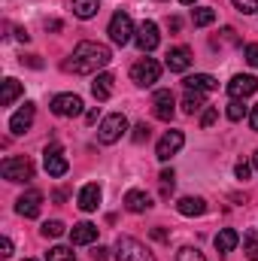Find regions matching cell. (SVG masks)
<instances>
[{
	"label": "cell",
	"instance_id": "1",
	"mask_svg": "<svg viewBox=\"0 0 258 261\" xmlns=\"http://www.w3.org/2000/svg\"><path fill=\"white\" fill-rule=\"evenodd\" d=\"M110 61H113V52H110L104 43L82 40V43L73 49V55H70V61L64 64V70H70V73H79V76H91V73L104 70Z\"/></svg>",
	"mask_w": 258,
	"mask_h": 261
},
{
	"label": "cell",
	"instance_id": "2",
	"mask_svg": "<svg viewBox=\"0 0 258 261\" xmlns=\"http://www.w3.org/2000/svg\"><path fill=\"white\" fill-rule=\"evenodd\" d=\"M107 34H110V40H113L116 46H128L131 40L137 37V28H134V21H131L128 12H116V15L110 18Z\"/></svg>",
	"mask_w": 258,
	"mask_h": 261
},
{
	"label": "cell",
	"instance_id": "3",
	"mask_svg": "<svg viewBox=\"0 0 258 261\" xmlns=\"http://www.w3.org/2000/svg\"><path fill=\"white\" fill-rule=\"evenodd\" d=\"M125 130H128V119H125L122 113H113V116H107V119L100 122L97 140H100L104 146H113V143H119V140L125 137Z\"/></svg>",
	"mask_w": 258,
	"mask_h": 261
},
{
	"label": "cell",
	"instance_id": "4",
	"mask_svg": "<svg viewBox=\"0 0 258 261\" xmlns=\"http://www.w3.org/2000/svg\"><path fill=\"white\" fill-rule=\"evenodd\" d=\"M113 252H116V261H155L152 252L140 240H134V237H119Z\"/></svg>",
	"mask_w": 258,
	"mask_h": 261
},
{
	"label": "cell",
	"instance_id": "5",
	"mask_svg": "<svg viewBox=\"0 0 258 261\" xmlns=\"http://www.w3.org/2000/svg\"><path fill=\"white\" fill-rule=\"evenodd\" d=\"M161 76V64L155 58H140L137 64L131 67V79L140 85V88H152Z\"/></svg>",
	"mask_w": 258,
	"mask_h": 261
},
{
	"label": "cell",
	"instance_id": "6",
	"mask_svg": "<svg viewBox=\"0 0 258 261\" xmlns=\"http://www.w3.org/2000/svg\"><path fill=\"white\" fill-rule=\"evenodd\" d=\"M0 173L6 182H28L34 176V164H31V158H6L0 164Z\"/></svg>",
	"mask_w": 258,
	"mask_h": 261
},
{
	"label": "cell",
	"instance_id": "7",
	"mask_svg": "<svg viewBox=\"0 0 258 261\" xmlns=\"http://www.w3.org/2000/svg\"><path fill=\"white\" fill-rule=\"evenodd\" d=\"M183 146H186V134H183V130H167V134L158 140L155 155H158V161H170Z\"/></svg>",
	"mask_w": 258,
	"mask_h": 261
},
{
	"label": "cell",
	"instance_id": "8",
	"mask_svg": "<svg viewBox=\"0 0 258 261\" xmlns=\"http://www.w3.org/2000/svg\"><path fill=\"white\" fill-rule=\"evenodd\" d=\"M40 210H43V192H37V189H28L24 195L15 200V213L24 216V219H37Z\"/></svg>",
	"mask_w": 258,
	"mask_h": 261
},
{
	"label": "cell",
	"instance_id": "9",
	"mask_svg": "<svg viewBox=\"0 0 258 261\" xmlns=\"http://www.w3.org/2000/svg\"><path fill=\"white\" fill-rule=\"evenodd\" d=\"M52 113L61 119H73L82 113V97L79 94H55L52 97Z\"/></svg>",
	"mask_w": 258,
	"mask_h": 261
},
{
	"label": "cell",
	"instance_id": "10",
	"mask_svg": "<svg viewBox=\"0 0 258 261\" xmlns=\"http://www.w3.org/2000/svg\"><path fill=\"white\" fill-rule=\"evenodd\" d=\"M255 91H258V79L249 76V73H237V76L228 82L231 100H243V97H249V94H255Z\"/></svg>",
	"mask_w": 258,
	"mask_h": 261
},
{
	"label": "cell",
	"instance_id": "11",
	"mask_svg": "<svg viewBox=\"0 0 258 261\" xmlns=\"http://www.w3.org/2000/svg\"><path fill=\"white\" fill-rule=\"evenodd\" d=\"M134 43L140 46V52H152V49L161 43L158 24H155V21H143V24L137 28V37H134Z\"/></svg>",
	"mask_w": 258,
	"mask_h": 261
},
{
	"label": "cell",
	"instance_id": "12",
	"mask_svg": "<svg viewBox=\"0 0 258 261\" xmlns=\"http://www.w3.org/2000/svg\"><path fill=\"white\" fill-rule=\"evenodd\" d=\"M152 113H155V119H161V122H170V119H173V94H170L167 88L155 91V97H152Z\"/></svg>",
	"mask_w": 258,
	"mask_h": 261
},
{
	"label": "cell",
	"instance_id": "13",
	"mask_svg": "<svg viewBox=\"0 0 258 261\" xmlns=\"http://www.w3.org/2000/svg\"><path fill=\"white\" fill-rule=\"evenodd\" d=\"M164 64H167L170 73H186V70L192 67V49H189V46H176V49H170Z\"/></svg>",
	"mask_w": 258,
	"mask_h": 261
},
{
	"label": "cell",
	"instance_id": "14",
	"mask_svg": "<svg viewBox=\"0 0 258 261\" xmlns=\"http://www.w3.org/2000/svg\"><path fill=\"white\" fill-rule=\"evenodd\" d=\"M43 161H46V173H49V176H64L67 167H70L67 158H64V152H61V146H49Z\"/></svg>",
	"mask_w": 258,
	"mask_h": 261
},
{
	"label": "cell",
	"instance_id": "15",
	"mask_svg": "<svg viewBox=\"0 0 258 261\" xmlns=\"http://www.w3.org/2000/svg\"><path fill=\"white\" fill-rule=\"evenodd\" d=\"M70 240H73V246H88V243H94V240H97V225H91V222L73 225Z\"/></svg>",
	"mask_w": 258,
	"mask_h": 261
},
{
	"label": "cell",
	"instance_id": "16",
	"mask_svg": "<svg viewBox=\"0 0 258 261\" xmlns=\"http://www.w3.org/2000/svg\"><path fill=\"white\" fill-rule=\"evenodd\" d=\"M97 206H100V186L97 182L82 186V192H79V210L82 213H94Z\"/></svg>",
	"mask_w": 258,
	"mask_h": 261
},
{
	"label": "cell",
	"instance_id": "17",
	"mask_svg": "<svg viewBox=\"0 0 258 261\" xmlns=\"http://www.w3.org/2000/svg\"><path fill=\"white\" fill-rule=\"evenodd\" d=\"M31 125H34V103H24V107L9 119V130H12V134H24Z\"/></svg>",
	"mask_w": 258,
	"mask_h": 261
},
{
	"label": "cell",
	"instance_id": "18",
	"mask_svg": "<svg viewBox=\"0 0 258 261\" xmlns=\"http://www.w3.org/2000/svg\"><path fill=\"white\" fill-rule=\"evenodd\" d=\"M152 206V197L146 195V192H140V189H131L128 195H125V210L128 213H146Z\"/></svg>",
	"mask_w": 258,
	"mask_h": 261
},
{
	"label": "cell",
	"instance_id": "19",
	"mask_svg": "<svg viewBox=\"0 0 258 261\" xmlns=\"http://www.w3.org/2000/svg\"><path fill=\"white\" fill-rule=\"evenodd\" d=\"M113 73H97V79L91 82V94L97 97V100H110L113 97Z\"/></svg>",
	"mask_w": 258,
	"mask_h": 261
},
{
	"label": "cell",
	"instance_id": "20",
	"mask_svg": "<svg viewBox=\"0 0 258 261\" xmlns=\"http://www.w3.org/2000/svg\"><path fill=\"white\" fill-rule=\"evenodd\" d=\"M237 243H240V234H237L234 228H222V231L216 234V249H219L222 255L234 252V249H237Z\"/></svg>",
	"mask_w": 258,
	"mask_h": 261
},
{
	"label": "cell",
	"instance_id": "21",
	"mask_svg": "<svg viewBox=\"0 0 258 261\" xmlns=\"http://www.w3.org/2000/svg\"><path fill=\"white\" fill-rule=\"evenodd\" d=\"M216 85H219V82H216L210 73H194V76H186V88H189V91H203V94H207V91H213Z\"/></svg>",
	"mask_w": 258,
	"mask_h": 261
},
{
	"label": "cell",
	"instance_id": "22",
	"mask_svg": "<svg viewBox=\"0 0 258 261\" xmlns=\"http://www.w3.org/2000/svg\"><path fill=\"white\" fill-rule=\"evenodd\" d=\"M176 210L183 216H203L207 213V200L203 197H179L176 200Z\"/></svg>",
	"mask_w": 258,
	"mask_h": 261
},
{
	"label": "cell",
	"instance_id": "23",
	"mask_svg": "<svg viewBox=\"0 0 258 261\" xmlns=\"http://www.w3.org/2000/svg\"><path fill=\"white\" fill-rule=\"evenodd\" d=\"M21 91H24V88H21V82H18V79H3L0 103H3V107H12V103H15V100L21 97Z\"/></svg>",
	"mask_w": 258,
	"mask_h": 261
},
{
	"label": "cell",
	"instance_id": "24",
	"mask_svg": "<svg viewBox=\"0 0 258 261\" xmlns=\"http://www.w3.org/2000/svg\"><path fill=\"white\" fill-rule=\"evenodd\" d=\"M70 3H73V15L76 18H94L97 9H100L97 0H70Z\"/></svg>",
	"mask_w": 258,
	"mask_h": 261
},
{
	"label": "cell",
	"instance_id": "25",
	"mask_svg": "<svg viewBox=\"0 0 258 261\" xmlns=\"http://www.w3.org/2000/svg\"><path fill=\"white\" fill-rule=\"evenodd\" d=\"M203 91H186V97H183V113H189V116H194V113H200L203 110Z\"/></svg>",
	"mask_w": 258,
	"mask_h": 261
},
{
	"label": "cell",
	"instance_id": "26",
	"mask_svg": "<svg viewBox=\"0 0 258 261\" xmlns=\"http://www.w3.org/2000/svg\"><path fill=\"white\" fill-rule=\"evenodd\" d=\"M192 21H194V28H207V24H213V21H216V9H213V6H197L194 15H192Z\"/></svg>",
	"mask_w": 258,
	"mask_h": 261
},
{
	"label": "cell",
	"instance_id": "27",
	"mask_svg": "<svg viewBox=\"0 0 258 261\" xmlns=\"http://www.w3.org/2000/svg\"><path fill=\"white\" fill-rule=\"evenodd\" d=\"M243 252H246L249 261H258V231L243 234Z\"/></svg>",
	"mask_w": 258,
	"mask_h": 261
},
{
	"label": "cell",
	"instance_id": "28",
	"mask_svg": "<svg viewBox=\"0 0 258 261\" xmlns=\"http://www.w3.org/2000/svg\"><path fill=\"white\" fill-rule=\"evenodd\" d=\"M46 261H76V255H73V249H67V246H52V249L46 252Z\"/></svg>",
	"mask_w": 258,
	"mask_h": 261
},
{
	"label": "cell",
	"instance_id": "29",
	"mask_svg": "<svg viewBox=\"0 0 258 261\" xmlns=\"http://www.w3.org/2000/svg\"><path fill=\"white\" fill-rule=\"evenodd\" d=\"M176 261H207V258H203L200 249H194V246H183V249L176 252Z\"/></svg>",
	"mask_w": 258,
	"mask_h": 261
},
{
	"label": "cell",
	"instance_id": "30",
	"mask_svg": "<svg viewBox=\"0 0 258 261\" xmlns=\"http://www.w3.org/2000/svg\"><path fill=\"white\" fill-rule=\"evenodd\" d=\"M246 113H249V110L243 107V100H231V103H228V119H231V122H240Z\"/></svg>",
	"mask_w": 258,
	"mask_h": 261
},
{
	"label": "cell",
	"instance_id": "31",
	"mask_svg": "<svg viewBox=\"0 0 258 261\" xmlns=\"http://www.w3.org/2000/svg\"><path fill=\"white\" fill-rule=\"evenodd\" d=\"M40 231H43V237H61V234H64V222L52 219V222H46Z\"/></svg>",
	"mask_w": 258,
	"mask_h": 261
},
{
	"label": "cell",
	"instance_id": "32",
	"mask_svg": "<svg viewBox=\"0 0 258 261\" xmlns=\"http://www.w3.org/2000/svg\"><path fill=\"white\" fill-rule=\"evenodd\" d=\"M234 6H237V12H243V15L258 12V0H234Z\"/></svg>",
	"mask_w": 258,
	"mask_h": 261
},
{
	"label": "cell",
	"instance_id": "33",
	"mask_svg": "<svg viewBox=\"0 0 258 261\" xmlns=\"http://www.w3.org/2000/svg\"><path fill=\"white\" fill-rule=\"evenodd\" d=\"M149 134H152V128L146 125V122H140V125H134V143H143V140H149Z\"/></svg>",
	"mask_w": 258,
	"mask_h": 261
},
{
	"label": "cell",
	"instance_id": "34",
	"mask_svg": "<svg viewBox=\"0 0 258 261\" xmlns=\"http://www.w3.org/2000/svg\"><path fill=\"white\" fill-rule=\"evenodd\" d=\"M243 55H246V64L249 67H258V43H249L243 49Z\"/></svg>",
	"mask_w": 258,
	"mask_h": 261
},
{
	"label": "cell",
	"instance_id": "35",
	"mask_svg": "<svg viewBox=\"0 0 258 261\" xmlns=\"http://www.w3.org/2000/svg\"><path fill=\"white\" fill-rule=\"evenodd\" d=\"M216 119H219V110H213V107H210V110H203V116H200V128H210Z\"/></svg>",
	"mask_w": 258,
	"mask_h": 261
},
{
	"label": "cell",
	"instance_id": "36",
	"mask_svg": "<svg viewBox=\"0 0 258 261\" xmlns=\"http://www.w3.org/2000/svg\"><path fill=\"white\" fill-rule=\"evenodd\" d=\"M234 173H237V179H249V173H252V167H249L246 161H240V164L234 167Z\"/></svg>",
	"mask_w": 258,
	"mask_h": 261
},
{
	"label": "cell",
	"instance_id": "37",
	"mask_svg": "<svg viewBox=\"0 0 258 261\" xmlns=\"http://www.w3.org/2000/svg\"><path fill=\"white\" fill-rule=\"evenodd\" d=\"M9 255H12V240L0 237V258H9Z\"/></svg>",
	"mask_w": 258,
	"mask_h": 261
},
{
	"label": "cell",
	"instance_id": "38",
	"mask_svg": "<svg viewBox=\"0 0 258 261\" xmlns=\"http://www.w3.org/2000/svg\"><path fill=\"white\" fill-rule=\"evenodd\" d=\"M158 179H161V186H164V192H167V189H173V170H164V173H161Z\"/></svg>",
	"mask_w": 258,
	"mask_h": 261
},
{
	"label": "cell",
	"instance_id": "39",
	"mask_svg": "<svg viewBox=\"0 0 258 261\" xmlns=\"http://www.w3.org/2000/svg\"><path fill=\"white\" fill-rule=\"evenodd\" d=\"M107 252H110V249H104V246H97V249L91 252V258H94V261H104V258H107Z\"/></svg>",
	"mask_w": 258,
	"mask_h": 261
},
{
	"label": "cell",
	"instance_id": "40",
	"mask_svg": "<svg viewBox=\"0 0 258 261\" xmlns=\"http://www.w3.org/2000/svg\"><path fill=\"white\" fill-rule=\"evenodd\" d=\"M249 125H252V130H258V103L252 107V113H249Z\"/></svg>",
	"mask_w": 258,
	"mask_h": 261
},
{
	"label": "cell",
	"instance_id": "41",
	"mask_svg": "<svg viewBox=\"0 0 258 261\" xmlns=\"http://www.w3.org/2000/svg\"><path fill=\"white\" fill-rule=\"evenodd\" d=\"M97 116H100L97 110H88V113H85V122H88V125H94V122H97Z\"/></svg>",
	"mask_w": 258,
	"mask_h": 261
},
{
	"label": "cell",
	"instance_id": "42",
	"mask_svg": "<svg viewBox=\"0 0 258 261\" xmlns=\"http://www.w3.org/2000/svg\"><path fill=\"white\" fill-rule=\"evenodd\" d=\"M15 37H18V40H21V43H28V40H31V37H28V31H24V28H18V31H15Z\"/></svg>",
	"mask_w": 258,
	"mask_h": 261
},
{
	"label": "cell",
	"instance_id": "43",
	"mask_svg": "<svg viewBox=\"0 0 258 261\" xmlns=\"http://www.w3.org/2000/svg\"><path fill=\"white\" fill-rule=\"evenodd\" d=\"M252 167L258 170V149H255V155H252Z\"/></svg>",
	"mask_w": 258,
	"mask_h": 261
},
{
	"label": "cell",
	"instance_id": "44",
	"mask_svg": "<svg viewBox=\"0 0 258 261\" xmlns=\"http://www.w3.org/2000/svg\"><path fill=\"white\" fill-rule=\"evenodd\" d=\"M179 3H186V6H192V3H197V0H179Z\"/></svg>",
	"mask_w": 258,
	"mask_h": 261
},
{
	"label": "cell",
	"instance_id": "45",
	"mask_svg": "<svg viewBox=\"0 0 258 261\" xmlns=\"http://www.w3.org/2000/svg\"><path fill=\"white\" fill-rule=\"evenodd\" d=\"M24 261H34V258H24Z\"/></svg>",
	"mask_w": 258,
	"mask_h": 261
}]
</instances>
